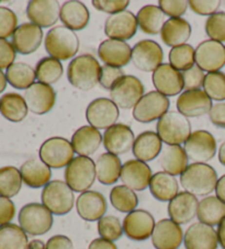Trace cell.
<instances>
[{"mask_svg": "<svg viewBox=\"0 0 225 249\" xmlns=\"http://www.w3.org/2000/svg\"><path fill=\"white\" fill-rule=\"evenodd\" d=\"M218 174L213 167L201 162L190 164L180 175V183L186 192L196 196H207L215 190Z\"/></svg>", "mask_w": 225, "mask_h": 249, "instance_id": "obj_1", "label": "cell"}, {"mask_svg": "<svg viewBox=\"0 0 225 249\" xmlns=\"http://www.w3.org/2000/svg\"><path fill=\"white\" fill-rule=\"evenodd\" d=\"M101 66L90 54L79 55L72 59L67 68V79L73 87L79 90H92L100 80Z\"/></svg>", "mask_w": 225, "mask_h": 249, "instance_id": "obj_2", "label": "cell"}, {"mask_svg": "<svg viewBox=\"0 0 225 249\" xmlns=\"http://www.w3.org/2000/svg\"><path fill=\"white\" fill-rule=\"evenodd\" d=\"M44 46L50 57L58 61L74 58L78 53L80 42L77 34L64 25L52 28L47 32Z\"/></svg>", "mask_w": 225, "mask_h": 249, "instance_id": "obj_3", "label": "cell"}, {"mask_svg": "<svg viewBox=\"0 0 225 249\" xmlns=\"http://www.w3.org/2000/svg\"><path fill=\"white\" fill-rule=\"evenodd\" d=\"M156 133L166 145H181L191 135V124L178 111H169L157 121Z\"/></svg>", "mask_w": 225, "mask_h": 249, "instance_id": "obj_4", "label": "cell"}, {"mask_svg": "<svg viewBox=\"0 0 225 249\" xmlns=\"http://www.w3.org/2000/svg\"><path fill=\"white\" fill-rule=\"evenodd\" d=\"M42 204L53 215H66L75 204L74 191L62 180H52L43 188L41 195Z\"/></svg>", "mask_w": 225, "mask_h": 249, "instance_id": "obj_5", "label": "cell"}, {"mask_svg": "<svg viewBox=\"0 0 225 249\" xmlns=\"http://www.w3.org/2000/svg\"><path fill=\"white\" fill-rule=\"evenodd\" d=\"M65 182L74 192H86L96 181V162L90 157L77 156L65 169Z\"/></svg>", "mask_w": 225, "mask_h": 249, "instance_id": "obj_6", "label": "cell"}, {"mask_svg": "<svg viewBox=\"0 0 225 249\" xmlns=\"http://www.w3.org/2000/svg\"><path fill=\"white\" fill-rule=\"evenodd\" d=\"M19 224L25 233L31 236L44 235L52 230L53 214L41 203H29L20 210Z\"/></svg>", "mask_w": 225, "mask_h": 249, "instance_id": "obj_7", "label": "cell"}, {"mask_svg": "<svg viewBox=\"0 0 225 249\" xmlns=\"http://www.w3.org/2000/svg\"><path fill=\"white\" fill-rule=\"evenodd\" d=\"M40 160L51 169H60L67 167L74 160L75 151L68 140L60 136H54L46 140L41 145Z\"/></svg>", "mask_w": 225, "mask_h": 249, "instance_id": "obj_8", "label": "cell"}, {"mask_svg": "<svg viewBox=\"0 0 225 249\" xmlns=\"http://www.w3.org/2000/svg\"><path fill=\"white\" fill-rule=\"evenodd\" d=\"M144 85L135 76L125 75L110 90V99L120 109H134L144 96Z\"/></svg>", "mask_w": 225, "mask_h": 249, "instance_id": "obj_9", "label": "cell"}, {"mask_svg": "<svg viewBox=\"0 0 225 249\" xmlns=\"http://www.w3.org/2000/svg\"><path fill=\"white\" fill-rule=\"evenodd\" d=\"M170 101L156 90L145 93L133 109V118L140 123H150L168 112Z\"/></svg>", "mask_w": 225, "mask_h": 249, "instance_id": "obj_10", "label": "cell"}, {"mask_svg": "<svg viewBox=\"0 0 225 249\" xmlns=\"http://www.w3.org/2000/svg\"><path fill=\"white\" fill-rule=\"evenodd\" d=\"M120 117L119 108L111 99L97 98L86 109V119L90 126L97 130H108L116 124Z\"/></svg>", "mask_w": 225, "mask_h": 249, "instance_id": "obj_11", "label": "cell"}, {"mask_svg": "<svg viewBox=\"0 0 225 249\" xmlns=\"http://www.w3.org/2000/svg\"><path fill=\"white\" fill-rule=\"evenodd\" d=\"M184 149L188 160L193 162L206 164L211 160L216 154V141L210 132L198 130L191 133L187 142L184 144Z\"/></svg>", "mask_w": 225, "mask_h": 249, "instance_id": "obj_12", "label": "cell"}, {"mask_svg": "<svg viewBox=\"0 0 225 249\" xmlns=\"http://www.w3.org/2000/svg\"><path fill=\"white\" fill-rule=\"evenodd\" d=\"M164 52L161 45L153 40H143L132 49V63L138 71H155L163 64Z\"/></svg>", "mask_w": 225, "mask_h": 249, "instance_id": "obj_13", "label": "cell"}, {"mask_svg": "<svg viewBox=\"0 0 225 249\" xmlns=\"http://www.w3.org/2000/svg\"><path fill=\"white\" fill-rule=\"evenodd\" d=\"M122 225L124 234L130 239L143 242L152 237L156 223H155L154 216L149 211L134 210L124 217Z\"/></svg>", "mask_w": 225, "mask_h": 249, "instance_id": "obj_14", "label": "cell"}, {"mask_svg": "<svg viewBox=\"0 0 225 249\" xmlns=\"http://www.w3.org/2000/svg\"><path fill=\"white\" fill-rule=\"evenodd\" d=\"M137 28L136 16L132 11L124 10L108 17L105 23V33L110 40L125 42L135 36Z\"/></svg>", "mask_w": 225, "mask_h": 249, "instance_id": "obj_15", "label": "cell"}, {"mask_svg": "<svg viewBox=\"0 0 225 249\" xmlns=\"http://www.w3.org/2000/svg\"><path fill=\"white\" fill-rule=\"evenodd\" d=\"M196 65L203 71L215 72L225 66V46L213 40L201 42L196 49Z\"/></svg>", "mask_w": 225, "mask_h": 249, "instance_id": "obj_16", "label": "cell"}, {"mask_svg": "<svg viewBox=\"0 0 225 249\" xmlns=\"http://www.w3.org/2000/svg\"><path fill=\"white\" fill-rule=\"evenodd\" d=\"M177 110L186 118H199L210 112L212 100L201 89L185 90L177 99Z\"/></svg>", "mask_w": 225, "mask_h": 249, "instance_id": "obj_17", "label": "cell"}, {"mask_svg": "<svg viewBox=\"0 0 225 249\" xmlns=\"http://www.w3.org/2000/svg\"><path fill=\"white\" fill-rule=\"evenodd\" d=\"M135 136L131 127L122 123H116L105 131L102 143L108 153L113 155H123L133 148Z\"/></svg>", "mask_w": 225, "mask_h": 249, "instance_id": "obj_18", "label": "cell"}, {"mask_svg": "<svg viewBox=\"0 0 225 249\" xmlns=\"http://www.w3.org/2000/svg\"><path fill=\"white\" fill-rule=\"evenodd\" d=\"M24 100L29 111L38 115L49 113L54 108L56 102V92L52 86L34 83L24 92Z\"/></svg>", "mask_w": 225, "mask_h": 249, "instance_id": "obj_19", "label": "cell"}, {"mask_svg": "<svg viewBox=\"0 0 225 249\" xmlns=\"http://www.w3.org/2000/svg\"><path fill=\"white\" fill-rule=\"evenodd\" d=\"M153 177L152 169L144 161L131 160L124 162L121 169L120 179L123 186L133 191H144L150 187Z\"/></svg>", "mask_w": 225, "mask_h": 249, "instance_id": "obj_20", "label": "cell"}, {"mask_svg": "<svg viewBox=\"0 0 225 249\" xmlns=\"http://www.w3.org/2000/svg\"><path fill=\"white\" fill-rule=\"evenodd\" d=\"M152 80L156 91L167 98L180 94L185 89L183 74L170 64H162L153 72Z\"/></svg>", "mask_w": 225, "mask_h": 249, "instance_id": "obj_21", "label": "cell"}, {"mask_svg": "<svg viewBox=\"0 0 225 249\" xmlns=\"http://www.w3.org/2000/svg\"><path fill=\"white\" fill-rule=\"evenodd\" d=\"M60 8L57 0H31L27 7V16L31 23L41 29L50 28L59 20Z\"/></svg>", "mask_w": 225, "mask_h": 249, "instance_id": "obj_22", "label": "cell"}, {"mask_svg": "<svg viewBox=\"0 0 225 249\" xmlns=\"http://www.w3.org/2000/svg\"><path fill=\"white\" fill-rule=\"evenodd\" d=\"M184 242V231L180 225L170 218H164L156 223L152 234L155 249H178Z\"/></svg>", "mask_w": 225, "mask_h": 249, "instance_id": "obj_23", "label": "cell"}, {"mask_svg": "<svg viewBox=\"0 0 225 249\" xmlns=\"http://www.w3.org/2000/svg\"><path fill=\"white\" fill-rule=\"evenodd\" d=\"M78 215L87 222H96L105 216L108 204L105 196L98 191L88 190L80 193L76 201Z\"/></svg>", "mask_w": 225, "mask_h": 249, "instance_id": "obj_24", "label": "cell"}, {"mask_svg": "<svg viewBox=\"0 0 225 249\" xmlns=\"http://www.w3.org/2000/svg\"><path fill=\"white\" fill-rule=\"evenodd\" d=\"M198 205L196 196L186 191L179 192L168 204V215L178 225L188 224L197 216Z\"/></svg>", "mask_w": 225, "mask_h": 249, "instance_id": "obj_25", "label": "cell"}, {"mask_svg": "<svg viewBox=\"0 0 225 249\" xmlns=\"http://www.w3.org/2000/svg\"><path fill=\"white\" fill-rule=\"evenodd\" d=\"M98 56L105 65L122 68L131 62L132 49L127 42L108 38L99 45Z\"/></svg>", "mask_w": 225, "mask_h": 249, "instance_id": "obj_26", "label": "cell"}, {"mask_svg": "<svg viewBox=\"0 0 225 249\" xmlns=\"http://www.w3.org/2000/svg\"><path fill=\"white\" fill-rule=\"evenodd\" d=\"M184 245L186 249H218L216 231L201 222L193 223L186 231Z\"/></svg>", "mask_w": 225, "mask_h": 249, "instance_id": "obj_27", "label": "cell"}, {"mask_svg": "<svg viewBox=\"0 0 225 249\" xmlns=\"http://www.w3.org/2000/svg\"><path fill=\"white\" fill-rule=\"evenodd\" d=\"M43 41V30L33 23H23L12 36V45L17 53L30 55L37 52Z\"/></svg>", "mask_w": 225, "mask_h": 249, "instance_id": "obj_28", "label": "cell"}, {"mask_svg": "<svg viewBox=\"0 0 225 249\" xmlns=\"http://www.w3.org/2000/svg\"><path fill=\"white\" fill-rule=\"evenodd\" d=\"M74 151L79 156L89 157L96 153L102 143V135L97 128L90 125L79 127L72 136Z\"/></svg>", "mask_w": 225, "mask_h": 249, "instance_id": "obj_29", "label": "cell"}, {"mask_svg": "<svg viewBox=\"0 0 225 249\" xmlns=\"http://www.w3.org/2000/svg\"><path fill=\"white\" fill-rule=\"evenodd\" d=\"M60 21L64 27L72 31H81L87 27L90 20L88 8L78 0H69L60 8Z\"/></svg>", "mask_w": 225, "mask_h": 249, "instance_id": "obj_30", "label": "cell"}, {"mask_svg": "<svg viewBox=\"0 0 225 249\" xmlns=\"http://www.w3.org/2000/svg\"><path fill=\"white\" fill-rule=\"evenodd\" d=\"M163 142L156 132L146 131L135 137L132 152L137 160L149 162L161 155Z\"/></svg>", "mask_w": 225, "mask_h": 249, "instance_id": "obj_31", "label": "cell"}, {"mask_svg": "<svg viewBox=\"0 0 225 249\" xmlns=\"http://www.w3.org/2000/svg\"><path fill=\"white\" fill-rule=\"evenodd\" d=\"M190 36L191 25L183 18H169L166 20L161 31L162 41L171 49L187 44Z\"/></svg>", "mask_w": 225, "mask_h": 249, "instance_id": "obj_32", "label": "cell"}, {"mask_svg": "<svg viewBox=\"0 0 225 249\" xmlns=\"http://www.w3.org/2000/svg\"><path fill=\"white\" fill-rule=\"evenodd\" d=\"M21 177L28 187L33 189L44 188L51 182L52 169L41 160H29L20 168Z\"/></svg>", "mask_w": 225, "mask_h": 249, "instance_id": "obj_33", "label": "cell"}, {"mask_svg": "<svg viewBox=\"0 0 225 249\" xmlns=\"http://www.w3.org/2000/svg\"><path fill=\"white\" fill-rule=\"evenodd\" d=\"M188 156L180 145H167L159 155V165L165 173L171 176H180L187 169Z\"/></svg>", "mask_w": 225, "mask_h": 249, "instance_id": "obj_34", "label": "cell"}, {"mask_svg": "<svg viewBox=\"0 0 225 249\" xmlns=\"http://www.w3.org/2000/svg\"><path fill=\"white\" fill-rule=\"evenodd\" d=\"M150 191L155 199L162 202H170L179 193V186L175 176L165 171H158L153 175L150 182Z\"/></svg>", "mask_w": 225, "mask_h": 249, "instance_id": "obj_35", "label": "cell"}, {"mask_svg": "<svg viewBox=\"0 0 225 249\" xmlns=\"http://www.w3.org/2000/svg\"><path fill=\"white\" fill-rule=\"evenodd\" d=\"M122 164L119 156L110 153H103L96 160V174L98 181L111 186L120 179Z\"/></svg>", "mask_w": 225, "mask_h": 249, "instance_id": "obj_36", "label": "cell"}, {"mask_svg": "<svg viewBox=\"0 0 225 249\" xmlns=\"http://www.w3.org/2000/svg\"><path fill=\"white\" fill-rule=\"evenodd\" d=\"M197 217L203 224L219 225L225 218V203L216 196H207L199 202Z\"/></svg>", "mask_w": 225, "mask_h": 249, "instance_id": "obj_37", "label": "cell"}, {"mask_svg": "<svg viewBox=\"0 0 225 249\" xmlns=\"http://www.w3.org/2000/svg\"><path fill=\"white\" fill-rule=\"evenodd\" d=\"M29 112L24 97L19 93L9 92L0 98V113L10 122H21Z\"/></svg>", "mask_w": 225, "mask_h": 249, "instance_id": "obj_38", "label": "cell"}, {"mask_svg": "<svg viewBox=\"0 0 225 249\" xmlns=\"http://www.w3.org/2000/svg\"><path fill=\"white\" fill-rule=\"evenodd\" d=\"M165 14L161 8L155 5H147L141 8L136 15L137 24L143 32L146 34L161 33L165 24Z\"/></svg>", "mask_w": 225, "mask_h": 249, "instance_id": "obj_39", "label": "cell"}, {"mask_svg": "<svg viewBox=\"0 0 225 249\" xmlns=\"http://www.w3.org/2000/svg\"><path fill=\"white\" fill-rule=\"evenodd\" d=\"M6 78L12 87L27 90L36 83L37 72L32 66L25 63H15L6 71Z\"/></svg>", "mask_w": 225, "mask_h": 249, "instance_id": "obj_40", "label": "cell"}, {"mask_svg": "<svg viewBox=\"0 0 225 249\" xmlns=\"http://www.w3.org/2000/svg\"><path fill=\"white\" fill-rule=\"evenodd\" d=\"M28 235L20 225L9 224L0 226V249H27Z\"/></svg>", "mask_w": 225, "mask_h": 249, "instance_id": "obj_41", "label": "cell"}, {"mask_svg": "<svg viewBox=\"0 0 225 249\" xmlns=\"http://www.w3.org/2000/svg\"><path fill=\"white\" fill-rule=\"evenodd\" d=\"M22 183L20 169L14 166L0 168V196L8 199L16 196L22 188Z\"/></svg>", "mask_w": 225, "mask_h": 249, "instance_id": "obj_42", "label": "cell"}, {"mask_svg": "<svg viewBox=\"0 0 225 249\" xmlns=\"http://www.w3.org/2000/svg\"><path fill=\"white\" fill-rule=\"evenodd\" d=\"M37 79L38 83L54 85L62 78L64 68L58 59L53 57H43L36 66Z\"/></svg>", "mask_w": 225, "mask_h": 249, "instance_id": "obj_43", "label": "cell"}, {"mask_svg": "<svg viewBox=\"0 0 225 249\" xmlns=\"http://www.w3.org/2000/svg\"><path fill=\"white\" fill-rule=\"evenodd\" d=\"M110 201L112 207L121 213H131L138 205L135 191L125 186L113 187L110 192Z\"/></svg>", "mask_w": 225, "mask_h": 249, "instance_id": "obj_44", "label": "cell"}, {"mask_svg": "<svg viewBox=\"0 0 225 249\" xmlns=\"http://www.w3.org/2000/svg\"><path fill=\"white\" fill-rule=\"evenodd\" d=\"M168 57L170 65L183 72L196 65V49L190 44L177 46L170 50Z\"/></svg>", "mask_w": 225, "mask_h": 249, "instance_id": "obj_45", "label": "cell"}, {"mask_svg": "<svg viewBox=\"0 0 225 249\" xmlns=\"http://www.w3.org/2000/svg\"><path fill=\"white\" fill-rule=\"evenodd\" d=\"M203 91L210 97L211 100H225V74L222 71L207 72L203 83Z\"/></svg>", "mask_w": 225, "mask_h": 249, "instance_id": "obj_46", "label": "cell"}, {"mask_svg": "<svg viewBox=\"0 0 225 249\" xmlns=\"http://www.w3.org/2000/svg\"><path fill=\"white\" fill-rule=\"evenodd\" d=\"M98 233L101 238L114 243L124 234L123 225L116 216L105 215L98 221Z\"/></svg>", "mask_w": 225, "mask_h": 249, "instance_id": "obj_47", "label": "cell"}, {"mask_svg": "<svg viewBox=\"0 0 225 249\" xmlns=\"http://www.w3.org/2000/svg\"><path fill=\"white\" fill-rule=\"evenodd\" d=\"M206 33L210 40L225 42V12H216L206 19Z\"/></svg>", "mask_w": 225, "mask_h": 249, "instance_id": "obj_48", "label": "cell"}, {"mask_svg": "<svg viewBox=\"0 0 225 249\" xmlns=\"http://www.w3.org/2000/svg\"><path fill=\"white\" fill-rule=\"evenodd\" d=\"M18 29V17L9 8L0 7V40H7Z\"/></svg>", "mask_w": 225, "mask_h": 249, "instance_id": "obj_49", "label": "cell"}, {"mask_svg": "<svg viewBox=\"0 0 225 249\" xmlns=\"http://www.w3.org/2000/svg\"><path fill=\"white\" fill-rule=\"evenodd\" d=\"M158 7L165 16L170 18H181L189 8V1L187 0H159Z\"/></svg>", "mask_w": 225, "mask_h": 249, "instance_id": "obj_50", "label": "cell"}, {"mask_svg": "<svg viewBox=\"0 0 225 249\" xmlns=\"http://www.w3.org/2000/svg\"><path fill=\"white\" fill-rule=\"evenodd\" d=\"M183 74L185 90H198L203 87L205 83V71L197 65L181 72Z\"/></svg>", "mask_w": 225, "mask_h": 249, "instance_id": "obj_51", "label": "cell"}, {"mask_svg": "<svg viewBox=\"0 0 225 249\" xmlns=\"http://www.w3.org/2000/svg\"><path fill=\"white\" fill-rule=\"evenodd\" d=\"M123 76H125L123 68L103 65L101 66L100 80H99V84H100L103 89L111 90L112 87H113Z\"/></svg>", "mask_w": 225, "mask_h": 249, "instance_id": "obj_52", "label": "cell"}, {"mask_svg": "<svg viewBox=\"0 0 225 249\" xmlns=\"http://www.w3.org/2000/svg\"><path fill=\"white\" fill-rule=\"evenodd\" d=\"M129 5V0H94L93 1V6L97 10L110 16L127 10Z\"/></svg>", "mask_w": 225, "mask_h": 249, "instance_id": "obj_53", "label": "cell"}, {"mask_svg": "<svg viewBox=\"0 0 225 249\" xmlns=\"http://www.w3.org/2000/svg\"><path fill=\"white\" fill-rule=\"evenodd\" d=\"M220 0H190L189 8L199 16H212L218 12Z\"/></svg>", "mask_w": 225, "mask_h": 249, "instance_id": "obj_54", "label": "cell"}, {"mask_svg": "<svg viewBox=\"0 0 225 249\" xmlns=\"http://www.w3.org/2000/svg\"><path fill=\"white\" fill-rule=\"evenodd\" d=\"M17 52L12 43L7 40H0V71L8 70L15 64Z\"/></svg>", "mask_w": 225, "mask_h": 249, "instance_id": "obj_55", "label": "cell"}, {"mask_svg": "<svg viewBox=\"0 0 225 249\" xmlns=\"http://www.w3.org/2000/svg\"><path fill=\"white\" fill-rule=\"evenodd\" d=\"M16 215V205L8 197L0 196V226L9 224Z\"/></svg>", "mask_w": 225, "mask_h": 249, "instance_id": "obj_56", "label": "cell"}, {"mask_svg": "<svg viewBox=\"0 0 225 249\" xmlns=\"http://www.w3.org/2000/svg\"><path fill=\"white\" fill-rule=\"evenodd\" d=\"M209 118L215 126L225 128V102H219L212 107L209 112Z\"/></svg>", "mask_w": 225, "mask_h": 249, "instance_id": "obj_57", "label": "cell"}, {"mask_svg": "<svg viewBox=\"0 0 225 249\" xmlns=\"http://www.w3.org/2000/svg\"><path fill=\"white\" fill-rule=\"evenodd\" d=\"M46 249H74V244L67 236L55 235L47 240Z\"/></svg>", "mask_w": 225, "mask_h": 249, "instance_id": "obj_58", "label": "cell"}, {"mask_svg": "<svg viewBox=\"0 0 225 249\" xmlns=\"http://www.w3.org/2000/svg\"><path fill=\"white\" fill-rule=\"evenodd\" d=\"M88 249H118L116 245L110 240L103 239V238H96L90 243Z\"/></svg>", "mask_w": 225, "mask_h": 249, "instance_id": "obj_59", "label": "cell"}, {"mask_svg": "<svg viewBox=\"0 0 225 249\" xmlns=\"http://www.w3.org/2000/svg\"><path fill=\"white\" fill-rule=\"evenodd\" d=\"M215 193L216 196H218L222 202L225 203V175L219 178L218 183H216L215 187Z\"/></svg>", "mask_w": 225, "mask_h": 249, "instance_id": "obj_60", "label": "cell"}, {"mask_svg": "<svg viewBox=\"0 0 225 249\" xmlns=\"http://www.w3.org/2000/svg\"><path fill=\"white\" fill-rule=\"evenodd\" d=\"M216 235H218V242L221 248L225 249V218L218 225Z\"/></svg>", "mask_w": 225, "mask_h": 249, "instance_id": "obj_61", "label": "cell"}, {"mask_svg": "<svg viewBox=\"0 0 225 249\" xmlns=\"http://www.w3.org/2000/svg\"><path fill=\"white\" fill-rule=\"evenodd\" d=\"M7 78L6 74H3L2 71H0V93L3 92L7 88Z\"/></svg>", "mask_w": 225, "mask_h": 249, "instance_id": "obj_62", "label": "cell"}, {"mask_svg": "<svg viewBox=\"0 0 225 249\" xmlns=\"http://www.w3.org/2000/svg\"><path fill=\"white\" fill-rule=\"evenodd\" d=\"M219 160L221 164L223 166H225V142L224 143L220 146V149H219Z\"/></svg>", "mask_w": 225, "mask_h": 249, "instance_id": "obj_63", "label": "cell"}]
</instances>
